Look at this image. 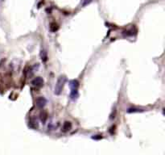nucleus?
I'll return each instance as SVG.
<instances>
[{"label":"nucleus","mask_w":165,"mask_h":155,"mask_svg":"<svg viewBox=\"0 0 165 155\" xmlns=\"http://www.w3.org/2000/svg\"><path fill=\"white\" fill-rule=\"evenodd\" d=\"M48 119V116H47V114L46 113H44V114H43V113H41V121L43 122V123H45L46 122V120H47Z\"/></svg>","instance_id":"obj_7"},{"label":"nucleus","mask_w":165,"mask_h":155,"mask_svg":"<svg viewBox=\"0 0 165 155\" xmlns=\"http://www.w3.org/2000/svg\"><path fill=\"white\" fill-rule=\"evenodd\" d=\"M47 99L43 97V96H39L38 98L36 99V105L37 106V108H44L47 104Z\"/></svg>","instance_id":"obj_2"},{"label":"nucleus","mask_w":165,"mask_h":155,"mask_svg":"<svg viewBox=\"0 0 165 155\" xmlns=\"http://www.w3.org/2000/svg\"><path fill=\"white\" fill-rule=\"evenodd\" d=\"M65 82H66V78L64 77V76H61V77L58 78L56 86H55V89H54V93L57 94V95L61 94Z\"/></svg>","instance_id":"obj_1"},{"label":"nucleus","mask_w":165,"mask_h":155,"mask_svg":"<svg viewBox=\"0 0 165 155\" xmlns=\"http://www.w3.org/2000/svg\"><path fill=\"white\" fill-rule=\"evenodd\" d=\"M44 79L41 77L35 78L33 80L31 81V84L33 85L34 87H43V86H44Z\"/></svg>","instance_id":"obj_3"},{"label":"nucleus","mask_w":165,"mask_h":155,"mask_svg":"<svg viewBox=\"0 0 165 155\" xmlns=\"http://www.w3.org/2000/svg\"><path fill=\"white\" fill-rule=\"evenodd\" d=\"M71 89H78L79 87V82L78 80H73L70 82Z\"/></svg>","instance_id":"obj_6"},{"label":"nucleus","mask_w":165,"mask_h":155,"mask_svg":"<svg viewBox=\"0 0 165 155\" xmlns=\"http://www.w3.org/2000/svg\"><path fill=\"white\" fill-rule=\"evenodd\" d=\"M0 1H3V0H0Z\"/></svg>","instance_id":"obj_9"},{"label":"nucleus","mask_w":165,"mask_h":155,"mask_svg":"<svg viewBox=\"0 0 165 155\" xmlns=\"http://www.w3.org/2000/svg\"><path fill=\"white\" fill-rule=\"evenodd\" d=\"M72 128V124L69 121H65L64 125L62 126V131L63 132H68Z\"/></svg>","instance_id":"obj_4"},{"label":"nucleus","mask_w":165,"mask_h":155,"mask_svg":"<svg viewBox=\"0 0 165 155\" xmlns=\"http://www.w3.org/2000/svg\"><path fill=\"white\" fill-rule=\"evenodd\" d=\"M143 110L142 109H139V108H129L128 109V112H138V111H142Z\"/></svg>","instance_id":"obj_8"},{"label":"nucleus","mask_w":165,"mask_h":155,"mask_svg":"<svg viewBox=\"0 0 165 155\" xmlns=\"http://www.w3.org/2000/svg\"><path fill=\"white\" fill-rule=\"evenodd\" d=\"M78 89H72L71 91V94H70V98L73 99V100H75L78 98Z\"/></svg>","instance_id":"obj_5"}]
</instances>
